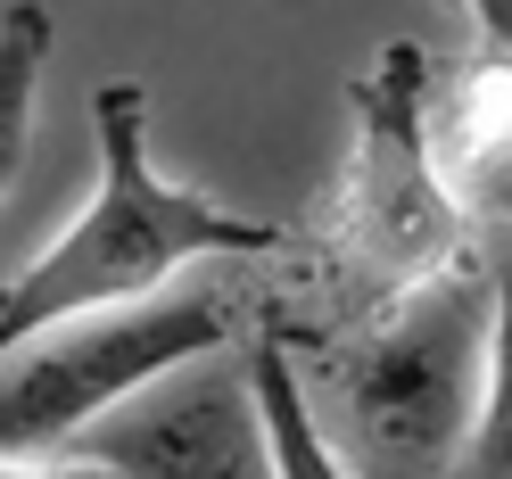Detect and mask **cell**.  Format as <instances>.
I'll return each instance as SVG.
<instances>
[{
  "instance_id": "obj_4",
  "label": "cell",
  "mask_w": 512,
  "mask_h": 479,
  "mask_svg": "<svg viewBox=\"0 0 512 479\" xmlns=\"http://www.w3.org/2000/svg\"><path fill=\"white\" fill-rule=\"evenodd\" d=\"M232 347V298L182 290V298H133L75 323H50L0 356V471L25 455H58L91 430L108 405L149 389L157 372L207 364Z\"/></svg>"
},
{
  "instance_id": "obj_7",
  "label": "cell",
  "mask_w": 512,
  "mask_h": 479,
  "mask_svg": "<svg viewBox=\"0 0 512 479\" xmlns=\"http://www.w3.org/2000/svg\"><path fill=\"white\" fill-rule=\"evenodd\" d=\"M248 397H256L265 455H273L281 479H331L339 471L331 438H323V422H314V405L298 389V339H290V323H256V339H248Z\"/></svg>"
},
{
  "instance_id": "obj_10",
  "label": "cell",
  "mask_w": 512,
  "mask_h": 479,
  "mask_svg": "<svg viewBox=\"0 0 512 479\" xmlns=\"http://www.w3.org/2000/svg\"><path fill=\"white\" fill-rule=\"evenodd\" d=\"M463 207L471 215H496V223H512V149L504 157H488L471 182H463Z\"/></svg>"
},
{
  "instance_id": "obj_3",
  "label": "cell",
  "mask_w": 512,
  "mask_h": 479,
  "mask_svg": "<svg viewBox=\"0 0 512 479\" xmlns=\"http://www.w3.org/2000/svg\"><path fill=\"white\" fill-rule=\"evenodd\" d=\"M430 91L438 67L422 42H380L372 67L347 75V166L331 182L323 240L364 306L471 248V207L430 149Z\"/></svg>"
},
{
  "instance_id": "obj_9",
  "label": "cell",
  "mask_w": 512,
  "mask_h": 479,
  "mask_svg": "<svg viewBox=\"0 0 512 479\" xmlns=\"http://www.w3.org/2000/svg\"><path fill=\"white\" fill-rule=\"evenodd\" d=\"M463 471L512 479V257L488 265V389H479V422L463 446Z\"/></svg>"
},
{
  "instance_id": "obj_8",
  "label": "cell",
  "mask_w": 512,
  "mask_h": 479,
  "mask_svg": "<svg viewBox=\"0 0 512 479\" xmlns=\"http://www.w3.org/2000/svg\"><path fill=\"white\" fill-rule=\"evenodd\" d=\"M58 50V25L42 0H9L0 17V199L25 174V149H34V100H42V67Z\"/></svg>"
},
{
  "instance_id": "obj_11",
  "label": "cell",
  "mask_w": 512,
  "mask_h": 479,
  "mask_svg": "<svg viewBox=\"0 0 512 479\" xmlns=\"http://www.w3.org/2000/svg\"><path fill=\"white\" fill-rule=\"evenodd\" d=\"M446 9H463L488 50H512V0H446Z\"/></svg>"
},
{
  "instance_id": "obj_2",
  "label": "cell",
  "mask_w": 512,
  "mask_h": 479,
  "mask_svg": "<svg viewBox=\"0 0 512 479\" xmlns=\"http://www.w3.org/2000/svg\"><path fill=\"white\" fill-rule=\"evenodd\" d=\"M323 356L331 413L323 430L339 471L372 479H438L463 471V446L488 389V265L463 248L455 265L405 281L397 298L364 306V331L323 347L314 331H290Z\"/></svg>"
},
{
  "instance_id": "obj_6",
  "label": "cell",
  "mask_w": 512,
  "mask_h": 479,
  "mask_svg": "<svg viewBox=\"0 0 512 479\" xmlns=\"http://www.w3.org/2000/svg\"><path fill=\"white\" fill-rule=\"evenodd\" d=\"M430 149H438V166H446L455 190L488 166V157L512 149V50L479 42V58H463V67L430 91Z\"/></svg>"
},
{
  "instance_id": "obj_5",
  "label": "cell",
  "mask_w": 512,
  "mask_h": 479,
  "mask_svg": "<svg viewBox=\"0 0 512 479\" xmlns=\"http://www.w3.org/2000/svg\"><path fill=\"white\" fill-rule=\"evenodd\" d=\"M75 471L100 479H265V422H256L248 380H174L157 372L149 389L108 405L91 430H75Z\"/></svg>"
},
{
  "instance_id": "obj_1",
  "label": "cell",
  "mask_w": 512,
  "mask_h": 479,
  "mask_svg": "<svg viewBox=\"0 0 512 479\" xmlns=\"http://www.w3.org/2000/svg\"><path fill=\"white\" fill-rule=\"evenodd\" d=\"M91 133H100L91 207L25 273L0 281V356H9L17 339L50 331V323L157 298L199 257H273L281 248V223L232 215L215 190L157 174V157H149V91L133 75H108L91 91Z\"/></svg>"
}]
</instances>
